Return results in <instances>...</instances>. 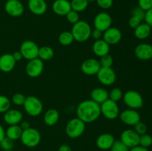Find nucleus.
I'll return each mask as SVG.
<instances>
[{
	"instance_id": "obj_1",
	"label": "nucleus",
	"mask_w": 152,
	"mask_h": 151,
	"mask_svg": "<svg viewBox=\"0 0 152 151\" xmlns=\"http://www.w3.org/2000/svg\"><path fill=\"white\" fill-rule=\"evenodd\" d=\"M100 115V105L91 99L83 101L77 106V117L86 124L94 122L99 118Z\"/></svg>"
},
{
	"instance_id": "obj_2",
	"label": "nucleus",
	"mask_w": 152,
	"mask_h": 151,
	"mask_svg": "<svg viewBox=\"0 0 152 151\" xmlns=\"http://www.w3.org/2000/svg\"><path fill=\"white\" fill-rule=\"evenodd\" d=\"M91 28L87 22L80 20L73 25L71 32L74 36V41L78 42H85L91 37Z\"/></svg>"
},
{
	"instance_id": "obj_3",
	"label": "nucleus",
	"mask_w": 152,
	"mask_h": 151,
	"mask_svg": "<svg viewBox=\"0 0 152 151\" xmlns=\"http://www.w3.org/2000/svg\"><path fill=\"white\" fill-rule=\"evenodd\" d=\"M86 123L77 117L70 120L65 127L66 135L71 139H77L84 133Z\"/></svg>"
},
{
	"instance_id": "obj_4",
	"label": "nucleus",
	"mask_w": 152,
	"mask_h": 151,
	"mask_svg": "<svg viewBox=\"0 0 152 151\" xmlns=\"http://www.w3.org/2000/svg\"><path fill=\"white\" fill-rule=\"evenodd\" d=\"M20 140L27 147H35L38 146L41 142V134L37 129L30 127L22 131Z\"/></svg>"
},
{
	"instance_id": "obj_5",
	"label": "nucleus",
	"mask_w": 152,
	"mask_h": 151,
	"mask_svg": "<svg viewBox=\"0 0 152 151\" xmlns=\"http://www.w3.org/2000/svg\"><path fill=\"white\" fill-rule=\"evenodd\" d=\"M25 111L31 116H38L42 113L43 105L39 98L34 96L26 97L23 105Z\"/></svg>"
},
{
	"instance_id": "obj_6",
	"label": "nucleus",
	"mask_w": 152,
	"mask_h": 151,
	"mask_svg": "<svg viewBox=\"0 0 152 151\" xmlns=\"http://www.w3.org/2000/svg\"><path fill=\"white\" fill-rule=\"evenodd\" d=\"M123 101L130 109H140L143 105V99L140 93L135 90H128L123 94Z\"/></svg>"
},
{
	"instance_id": "obj_7",
	"label": "nucleus",
	"mask_w": 152,
	"mask_h": 151,
	"mask_svg": "<svg viewBox=\"0 0 152 151\" xmlns=\"http://www.w3.org/2000/svg\"><path fill=\"white\" fill-rule=\"evenodd\" d=\"M39 49V46L34 41L25 40L21 44L19 51L24 59L30 61L38 58Z\"/></svg>"
},
{
	"instance_id": "obj_8",
	"label": "nucleus",
	"mask_w": 152,
	"mask_h": 151,
	"mask_svg": "<svg viewBox=\"0 0 152 151\" xmlns=\"http://www.w3.org/2000/svg\"><path fill=\"white\" fill-rule=\"evenodd\" d=\"M101 114L107 119H116L120 115V108L117 102L108 99L100 105Z\"/></svg>"
},
{
	"instance_id": "obj_9",
	"label": "nucleus",
	"mask_w": 152,
	"mask_h": 151,
	"mask_svg": "<svg viewBox=\"0 0 152 151\" xmlns=\"http://www.w3.org/2000/svg\"><path fill=\"white\" fill-rule=\"evenodd\" d=\"M99 82L105 86L112 85L117 79L116 73L111 68H101L96 74Z\"/></svg>"
},
{
	"instance_id": "obj_10",
	"label": "nucleus",
	"mask_w": 152,
	"mask_h": 151,
	"mask_svg": "<svg viewBox=\"0 0 152 151\" xmlns=\"http://www.w3.org/2000/svg\"><path fill=\"white\" fill-rule=\"evenodd\" d=\"M44 63L43 61L39 58L28 61L25 66V72L29 77L37 78L39 77L43 72Z\"/></svg>"
},
{
	"instance_id": "obj_11",
	"label": "nucleus",
	"mask_w": 152,
	"mask_h": 151,
	"mask_svg": "<svg viewBox=\"0 0 152 151\" xmlns=\"http://www.w3.org/2000/svg\"><path fill=\"white\" fill-rule=\"evenodd\" d=\"M94 25L96 29L99 30L102 32L111 28L112 25V18L111 15L106 12H100L97 13L94 19Z\"/></svg>"
},
{
	"instance_id": "obj_12",
	"label": "nucleus",
	"mask_w": 152,
	"mask_h": 151,
	"mask_svg": "<svg viewBox=\"0 0 152 151\" xmlns=\"http://www.w3.org/2000/svg\"><path fill=\"white\" fill-rule=\"evenodd\" d=\"M4 10L12 17H19L25 11V7L19 0H7L4 4Z\"/></svg>"
},
{
	"instance_id": "obj_13",
	"label": "nucleus",
	"mask_w": 152,
	"mask_h": 151,
	"mask_svg": "<svg viewBox=\"0 0 152 151\" xmlns=\"http://www.w3.org/2000/svg\"><path fill=\"white\" fill-rule=\"evenodd\" d=\"M120 119L128 126H134L140 121V115L136 110L127 109L120 113Z\"/></svg>"
},
{
	"instance_id": "obj_14",
	"label": "nucleus",
	"mask_w": 152,
	"mask_h": 151,
	"mask_svg": "<svg viewBox=\"0 0 152 151\" xmlns=\"http://www.w3.org/2000/svg\"><path fill=\"white\" fill-rule=\"evenodd\" d=\"M120 141L126 145L129 149L139 145L140 135H138L134 130L128 129L122 132L120 135Z\"/></svg>"
},
{
	"instance_id": "obj_15",
	"label": "nucleus",
	"mask_w": 152,
	"mask_h": 151,
	"mask_svg": "<svg viewBox=\"0 0 152 151\" xmlns=\"http://www.w3.org/2000/svg\"><path fill=\"white\" fill-rule=\"evenodd\" d=\"M123 34L120 29L115 27H111L102 34V39L106 41L109 45L117 44L121 41Z\"/></svg>"
},
{
	"instance_id": "obj_16",
	"label": "nucleus",
	"mask_w": 152,
	"mask_h": 151,
	"mask_svg": "<svg viewBox=\"0 0 152 151\" xmlns=\"http://www.w3.org/2000/svg\"><path fill=\"white\" fill-rule=\"evenodd\" d=\"M101 68V65L97 59H88L83 62L81 70L83 73L88 76L96 75Z\"/></svg>"
},
{
	"instance_id": "obj_17",
	"label": "nucleus",
	"mask_w": 152,
	"mask_h": 151,
	"mask_svg": "<svg viewBox=\"0 0 152 151\" xmlns=\"http://www.w3.org/2000/svg\"><path fill=\"white\" fill-rule=\"evenodd\" d=\"M134 54L140 60H150L152 59V45L148 43L139 44L135 47Z\"/></svg>"
},
{
	"instance_id": "obj_18",
	"label": "nucleus",
	"mask_w": 152,
	"mask_h": 151,
	"mask_svg": "<svg viewBox=\"0 0 152 151\" xmlns=\"http://www.w3.org/2000/svg\"><path fill=\"white\" fill-rule=\"evenodd\" d=\"M115 142V138L111 133H102L99 135L96 141V145L102 150H110Z\"/></svg>"
},
{
	"instance_id": "obj_19",
	"label": "nucleus",
	"mask_w": 152,
	"mask_h": 151,
	"mask_svg": "<svg viewBox=\"0 0 152 151\" xmlns=\"http://www.w3.org/2000/svg\"><path fill=\"white\" fill-rule=\"evenodd\" d=\"M28 6L30 11L37 16L45 14L48 9L47 3L45 0H29Z\"/></svg>"
},
{
	"instance_id": "obj_20",
	"label": "nucleus",
	"mask_w": 152,
	"mask_h": 151,
	"mask_svg": "<svg viewBox=\"0 0 152 151\" xmlns=\"http://www.w3.org/2000/svg\"><path fill=\"white\" fill-rule=\"evenodd\" d=\"M53 11L58 16H66L71 10V2L68 0H55L52 4Z\"/></svg>"
},
{
	"instance_id": "obj_21",
	"label": "nucleus",
	"mask_w": 152,
	"mask_h": 151,
	"mask_svg": "<svg viewBox=\"0 0 152 151\" xmlns=\"http://www.w3.org/2000/svg\"><path fill=\"white\" fill-rule=\"evenodd\" d=\"M23 115L19 110L9 109L4 113V121L8 125L19 124L22 121Z\"/></svg>"
},
{
	"instance_id": "obj_22",
	"label": "nucleus",
	"mask_w": 152,
	"mask_h": 151,
	"mask_svg": "<svg viewBox=\"0 0 152 151\" xmlns=\"http://www.w3.org/2000/svg\"><path fill=\"white\" fill-rule=\"evenodd\" d=\"M16 62L13 55L4 53L0 56V70L4 73H9L15 68Z\"/></svg>"
},
{
	"instance_id": "obj_23",
	"label": "nucleus",
	"mask_w": 152,
	"mask_h": 151,
	"mask_svg": "<svg viewBox=\"0 0 152 151\" xmlns=\"http://www.w3.org/2000/svg\"><path fill=\"white\" fill-rule=\"evenodd\" d=\"M92 50L94 53L98 57H102L109 53L110 45L104 41L102 38L96 40L92 45Z\"/></svg>"
},
{
	"instance_id": "obj_24",
	"label": "nucleus",
	"mask_w": 152,
	"mask_h": 151,
	"mask_svg": "<svg viewBox=\"0 0 152 151\" xmlns=\"http://www.w3.org/2000/svg\"><path fill=\"white\" fill-rule=\"evenodd\" d=\"M91 100L100 105L108 99V92L102 87H96L91 93Z\"/></svg>"
},
{
	"instance_id": "obj_25",
	"label": "nucleus",
	"mask_w": 152,
	"mask_h": 151,
	"mask_svg": "<svg viewBox=\"0 0 152 151\" xmlns=\"http://www.w3.org/2000/svg\"><path fill=\"white\" fill-rule=\"evenodd\" d=\"M59 119V113L57 110L50 108L48 109L45 113L43 117L44 123L48 126H53L58 122Z\"/></svg>"
},
{
	"instance_id": "obj_26",
	"label": "nucleus",
	"mask_w": 152,
	"mask_h": 151,
	"mask_svg": "<svg viewBox=\"0 0 152 151\" xmlns=\"http://www.w3.org/2000/svg\"><path fill=\"white\" fill-rule=\"evenodd\" d=\"M151 32V27L148 24L141 23L134 29V36L138 39H145L150 36Z\"/></svg>"
},
{
	"instance_id": "obj_27",
	"label": "nucleus",
	"mask_w": 152,
	"mask_h": 151,
	"mask_svg": "<svg viewBox=\"0 0 152 151\" xmlns=\"http://www.w3.org/2000/svg\"><path fill=\"white\" fill-rule=\"evenodd\" d=\"M22 131L23 130H22L19 124L9 125L5 131V136L13 141L17 140V139H20Z\"/></svg>"
},
{
	"instance_id": "obj_28",
	"label": "nucleus",
	"mask_w": 152,
	"mask_h": 151,
	"mask_svg": "<svg viewBox=\"0 0 152 151\" xmlns=\"http://www.w3.org/2000/svg\"><path fill=\"white\" fill-rule=\"evenodd\" d=\"M54 51L53 48L49 46H42L39 49L38 58L42 61H49L53 59Z\"/></svg>"
},
{
	"instance_id": "obj_29",
	"label": "nucleus",
	"mask_w": 152,
	"mask_h": 151,
	"mask_svg": "<svg viewBox=\"0 0 152 151\" xmlns=\"http://www.w3.org/2000/svg\"><path fill=\"white\" fill-rule=\"evenodd\" d=\"M71 10L80 13L87 9L89 2L88 0H71Z\"/></svg>"
},
{
	"instance_id": "obj_30",
	"label": "nucleus",
	"mask_w": 152,
	"mask_h": 151,
	"mask_svg": "<svg viewBox=\"0 0 152 151\" xmlns=\"http://www.w3.org/2000/svg\"><path fill=\"white\" fill-rule=\"evenodd\" d=\"M59 42L63 46H68L74 41V36L70 31H63L61 33L58 37Z\"/></svg>"
},
{
	"instance_id": "obj_31",
	"label": "nucleus",
	"mask_w": 152,
	"mask_h": 151,
	"mask_svg": "<svg viewBox=\"0 0 152 151\" xmlns=\"http://www.w3.org/2000/svg\"><path fill=\"white\" fill-rule=\"evenodd\" d=\"M123 93L121 89L116 87V88L112 89L111 91L108 93V99L114 102H117L123 99Z\"/></svg>"
},
{
	"instance_id": "obj_32",
	"label": "nucleus",
	"mask_w": 152,
	"mask_h": 151,
	"mask_svg": "<svg viewBox=\"0 0 152 151\" xmlns=\"http://www.w3.org/2000/svg\"><path fill=\"white\" fill-rule=\"evenodd\" d=\"M10 100L5 96L0 95V113H4L10 108Z\"/></svg>"
},
{
	"instance_id": "obj_33",
	"label": "nucleus",
	"mask_w": 152,
	"mask_h": 151,
	"mask_svg": "<svg viewBox=\"0 0 152 151\" xmlns=\"http://www.w3.org/2000/svg\"><path fill=\"white\" fill-rule=\"evenodd\" d=\"M139 145L143 147L148 148L152 145V137L147 133L140 136Z\"/></svg>"
},
{
	"instance_id": "obj_34",
	"label": "nucleus",
	"mask_w": 152,
	"mask_h": 151,
	"mask_svg": "<svg viewBox=\"0 0 152 151\" xmlns=\"http://www.w3.org/2000/svg\"><path fill=\"white\" fill-rule=\"evenodd\" d=\"M99 62L101 65V68H111L114 60H113L112 56L108 53V54L100 57V60Z\"/></svg>"
},
{
	"instance_id": "obj_35",
	"label": "nucleus",
	"mask_w": 152,
	"mask_h": 151,
	"mask_svg": "<svg viewBox=\"0 0 152 151\" xmlns=\"http://www.w3.org/2000/svg\"><path fill=\"white\" fill-rule=\"evenodd\" d=\"M13 141L6 136L0 142V147L3 150V151L11 150H13Z\"/></svg>"
},
{
	"instance_id": "obj_36",
	"label": "nucleus",
	"mask_w": 152,
	"mask_h": 151,
	"mask_svg": "<svg viewBox=\"0 0 152 151\" xmlns=\"http://www.w3.org/2000/svg\"><path fill=\"white\" fill-rule=\"evenodd\" d=\"M110 150L111 151H129V148L120 140H115Z\"/></svg>"
},
{
	"instance_id": "obj_37",
	"label": "nucleus",
	"mask_w": 152,
	"mask_h": 151,
	"mask_svg": "<svg viewBox=\"0 0 152 151\" xmlns=\"http://www.w3.org/2000/svg\"><path fill=\"white\" fill-rule=\"evenodd\" d=\"M134 131L137 133L138 135L141 136V135L145 134L147 133V130H148V127H147V125L142 121H140L139 122L137 123L134 126Z\"/></svg>"
},
{
	"instance_id": "obj_38",
	"label": "nucleus",
	"mask_w": 152,
	"mask_h": 151,
	"mask_svg": "<svg viewBox=\"0 0 152 151\" xmlns=\"http://www.w3.org/2000/svg\"><path fill=\"white\" fill-rule=\"evenodd\" d=\"M66 19L68 22L71 24H75L77 23L78 21H80V16H79V13L74 11V10H71L68 12L66 14Z\"/></svg>"
},
{
	"instance_id": "obj_39",
	"label": "nucleus",
	"mask_w": 152,
	"mask_h": 151,
	"mask_svg": "<svg viewBox=\"0 0 152 151\" xmlns=\"http://www.w3.org/2000/svg\"><path fill=\"white\" fill-rule=\"evenodd\" d=\"M25 99H26V97L22 93H15L12 97V102L17 106H22V105L23 106Z\"/></svg>"
},
{
	"instance_id": "obj_40",
	"label": "nucleus",
	"mask_w": 152,
	"mask_h": 151,
	"mask_svg": "<svg viewBox=\"0 0 152 151\" xmlns=\"http://www.w3.org/2000/svg\"><path fill=\"white\" fill-rule=\"evenodd\" d=\"M145 11L144 10H142L141 7H140L139 6L134 7L132 10V16L139 18L141 21L144 20V19H145Z\"/></svg>"
},
{
	"instance_id": "obj_41",
	"label": "nucleus",
	"mask_w": 152,
	"mask_h": 151,
	"mask_svg": "<svg viewBox=\"0 0 152 151\" xmlns=\"http://www.w3.org/2000/svg\"><path fill=\"white\" fill-rule=\"evenodd\" d=\"M96 2L100 8L107 10L112 7L114 0H96Z\"/></svg>"
},
{
	"instance_id": "obj_42",
	"label": "nucleus",
	"mask_w": 152,
	"mask_h": 151,
	"mask_svg": "<svg viewBox=\"0 0 152 151\" xmlns=\"http://www.w3.org/2000/svg\"><path fill=\"white\" fill-rule=\"evenodd\" d=\"M138 6L146 11L152 8V0H138Z\"/></svg>"
},
{
	"instance_id": "obj_43",
	"label": "nucleus",
	"mask_w": 152,
	"mask_h": 151,
	"mask_svg": "<svg viewBox=\"0 0 152 151\" xmlns=\"http://www.w3.org/2000/svg\"><path fill=\"white\" fill-rule=\"evenodd\" d=\"M142 23V21L137 17H135V16H132L130 17L129 20V25L130 28H133V29H135L137 27L139 26L140 24Z\"/></svg>"
},
{
	"instance_id": "obj_44",
	"label": "nucleus",
	"mask_w": 152,
	"mask_h": 151,
	"mask_svg": "<svg viewBox=\"0 0 152 151\" xmlns=\"http://www.w3.org/2000/svg\"><path fill=\"white\" fill-rule=\"evenodd\" d=\"M102 34H103V32L100 31L99 30L97 29H94L93 30L91 31V37L94 38V39L96 41V40L101 39L102 38Z\"/></svg>"
},
{
	"instance_id": "obj_45",
	"label": "nucleus",
	"mask_w": 152,
	"mask_h": 151,
	"mask_svg": "<svg viewBox=\"0 0 152 151\" xmlns=\"http://www.w3.org/2000/svg\"><path fill=\"white\" fill-rule=\"evenodd\" d=\"M144 21H145V23L148 24L149 26L152 27V8L145 11Z\"/></svg>"
},
{
	"instance_id": "obj_46",
	"label": "nucleus",
	"mask_w": 152,
	"mask_h": 151,
	"mask_svg": "<svg viewBox=\"0 0 152 151\" xmlns=\"http://www.w3.org/2000/svg\"><path fill=\"white\" fill-rule=\"evenodd\" d=\"M19 125L20 126V127L22 128V130H27V129H28L31 127L29 122L27 121H22L20 123H19Z\"/></svg>"
},
{
	"instance_id": "obj_47",
	"label": "nucleus",
	"mask_w": 152,
	"mask_h": 151,
	"mask_svg": "<svg viewBox=\"0 0 152 151\" xmlns=\"http://www.w3.org/2000/svg\"><path fill=\"white\" fill-rule=\"evenodd\" d=\"M129 151H149L148 150V148L143 147L140 146V145H137V146H135L134 147L131 148L129 150Z\"/></svg>"
},
{
	"instance_id": "obj_48",
	"label": "nucleus",
	"mask_w": 152,
	"mask_h": 151,
	"mask_svg": "<svg viewBox=\"0 0 152 151\" xmlns=\"http://www.w3.org/2000/svg\"><path fill=\"white\" fill-rule=\"evenodd\" d=\"M12 55H13V58H14V59H15V61H16V62H19V61H20L21 59L23 58V57H22V53H20V51L14 52V53H13Z\"/></svg>"
},
{
	"instance_id": "obj_49",
	"label": "nucleus",
	"mask_w": 152,
	"mask_h": 151,
	"mask_svg": "<svg viewBox=\"0 0 152 151\" xmlns=\"http://www.w3.org/2000/svg\"><path fill=\"white\" fill-rule=\"evenodd\" d=\"M58 151H72L71 147L68 144H62L59 146Z\"/></svg>"
},
{
	"instance_id": "obj_50",
	"label": "nucleus",
	"mask_w": 152,
	"mask_h": 151,
	"mask_svg": "<svg viewBox=\"0 0 152 151\" xmlns=\"http://www.w3.org/2000/svg\"><path fill=\"white\" fill-rule=\"evenodd\" d=\"M5 137V131L2 126L0 124V142Z\"/></svg>"
},
{
	"instance_id": "obj_51",
	"label": "nucleus",
	"mask_w": 152,
	"mask_h": 151,
	"mask_svg": "<svg viewBox=\"0 0 152 151\" xmlns=\"http://www.w3.org/2000/svg\"><path fill=\"white\" fill-rule=\"evenodd\" d=\"M88 2H93V1H96V0H88Z\"/></svg>"
},
{
	"instance_id": "obj_52",
	"label": "nucleus",
	"mask_w": 152,
	"mask_h": 151,
	"mask_svg": "<svg viewBox=\"0 0 152 151\" xmlns=\"http://www.w3.org/2000/svg\"><path fill=\"white\" fill-rule=\"evenodd\" d=\"M7 151H14V150H7Z\"/></svg>"
}]
</instances>
